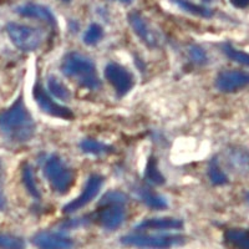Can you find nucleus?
<instances>
[{
	"instance_id": "obj_1",
	"label": "nucleus",
	"mask_w": 249,
	"mask_h": 249,
	"mask_svg": "<svg viewBox=\"0 0 249 249\" xmlns=\"http://www.w3.org/2000/svg\"><path fill=\"white\" fill-rule=\"evenodd\" d=\"M36 124L21 96L6 110L0 111V133L9 141L24 143L35 135Z\"/></svg>"
},
{
	"instance_id": "obj_2",
	"label": "nucleus",
	"mask_w": 249,
	"mask_h": 249,
	"mask_svg": "<svg viewBox=\"0 0 249 249\" xmlns=\"http://www.w3.org/2000/svg\"><path fill=\"white\" fill-rule=\"evenodd\" d=\"M60 70L66 77L75 79L82 88L96 90L100 88V79L96 66L91 59L80 53H69L64 56Z\"/></svg>"
},
{
	"instance_id": "obj_3",
	"label": "nucleus",
	"mask_w": 249,
	"mask_h": 249,
	"mask_svg": "<svg viewBox=\"0 0 249 249\" xmlns=\"http://www.w3.org/2000/svg\"><path fill=\"white\" fill-rule=\"evenodd\" d=\"M44 173L51 188L57 193H66L70 191L75 182V172L59 156H50L44 166Z\"/></svg>"
},
{
	"instance_id": "obj_4",
	"label": "nucleus",
	"mask_w": 249,
	"mask_h": 249,
	"mask_svg": "<svg viewBox=\"0 0 249 249\" xmlns=\"http://www.w3.org/2000/svg\"><path fill=\"white\" fill-rule=\"evenodd\" d=\"M121 243L136 248L167 249L184 244L186 238L179 234H128L121 238Z\"/></svg>"
},
{
	"instance_id": "obj_5",
	"label": "nucleus",
	"mask_w": 249,
	"mask_h": 249,
	"mask_svg": "<svg viewBox=\"0 0 249 249\" xmlns=\"http://www.w3.org/2000/svg\"><path fill=\"white\" fill-rule=\"evenodd\" d=\"M6 33L14 45L21 51H34L43 44V31L19 23H9Z\"/></svg>"
},
{
	"instance_id": "obj_6",
	"label": "nucleus",
	"mask_w": 249,
	"mask_h": 249,
	"mask_svg": "<svg viewBox=\"0 0 249 249\" xmlns=\"http://www.w3.org/2000/svg\"><path fill=\"white\" fill-rule=\"evenodd\" d=\"M95 222L108 231L117 230L126 218L124 203L121 202H100L99 210L93 214Z\"/></svg>"
},
{
	"instance_id": "obj_7",
	"label": "nucleus",
	"mask_w": 249,
	"mask_h": 249,
	"mask_svg": "<svg viewBox=\"0 0 249 249\" xmlns=\"http://www.w3.org/2000/svg\"><path fill=\"white\" fill-rule=\"evenodd\" d=\"M105 77L120 97L124 96L133 88V75L117 62L107 64L105 68Z\"/></svg>"
},
{
	"instance_id": "obj_8",
	"label": "nucleus",
	"mask_w": 249,
	"mask_h": 249,
	"mask_svg": "<svg viewBox=\"0 0 249 249\" xmlns=\"http://www.w3.org/2000/svg\"><path fill=\"white\" fill-rule=\"evenodd\" d=\"M102 183H104V177H101L100 175H91L89 177L88 182L85 184V188L79 195V197H76L75 199H72L71 202H69L64 208H62V212L66 213V214H70V213L77 212L79 210L84 208L86 204L90 203L97 195H99L100 190H101Z\"/></svg>"
},
{
	"instance_id": "obj_9",
	"label": "nucleus",
	"mask_w": 249,
	"mask_h": 249,
	"mask_svg": "<svg viewBox=\"0 0 249 249\" xmlns=\"http://www.w3.org/2000/svg\"><path fill=\"white\" fill-rule=\"evenodd\" d=\"M33 93H34L35 101H36V104L39 105V107L45 113H48L50 116L59 117V119L64 120L74 119V112H72L70 108L65 107V106L59 105L55 100L51 99L50 95L46 92V90L41 85L36 84V85L34 86Z\"/></svg>"
},
{
	"instance_id": "obj_10",
	"label": "nucleus",
	"mask_w": 249,
	"mask_h": 249,
	"mask_svg": "<svg viewBox=\"0 0 249 249\" xmlns=\"http://www.w3.org/2000/svg\"><path fill=\"white\" fill-rule=\"evenodd\" d=\"M249 86V72L242 70H224L217 76L215 88L222 92H235Z\"/></svg>"
},
{
	"instance_id": "obj_11",
	"label": "nucleus",
	"mask_w": 249,
	"mask_h": 249,
	"mask_svg": "<svg viewBox=\"0 0 249 249\" xmlns=\"http://www.w3.org/2000/svg\"><path fill=\"white\" fill-rule=\"evenodd\" d=\"M31 242L37 249H72L74 241L61 233L43 231L31 238Z\"/></svg>"
},
{
	"instance_id": "obj_12",
	"label": "nucleus",
	"mask_w": 249,
	"mask_h": 249,
	"mask_svg": "<svg viewBox=\"0 0 249 249\" xmlns=\"http://www.w3.org/2000/svg\"><path fill=\"white\" fill-rule=\"evenodd\" d=\"M128 23H130L131 28L133 29V31L139 35L140 39L143 41L144 44H147L150 48H153L157 44V39H156L153 31L151 30L150 25L147 24V21L144 20V18L142 17L139 13H130L128 14Z\"/></svg>"
},
{
	"instance_id": "obj_13",
	"label": "nucleus",
	"mask_w": 249,
	"mask_h": 249,
	"mask_svg": "<svg viewBox=\"0 0 249 249\" xmlns=\"http://www.w3.org/2000/svg\"><path fill=\"white\" fill-rule=\"evenodd\" d=\"M17 12L18 14L23 15L25 18H33V19L41 20V21H45V23L50 24L53 26L56 25V20H55L54 14L51 13L50 9H48L44 5H40V4H24V5L19 6L17 9Z\"/></svg>"
},
{
	"instance_id": "obj_14",
	"label": "nucleus",
	"mask_w": 249,
	"mask_h": 249,
	"mask_svg": "<svg viewBox=\"0 0 249 249\" xmlns=\"http://www.w3.org/2000/svg\"><path fill=\"white\" fill-rule=\"evenodd\" d=\"M183 222L176 218H151L141 222L136 227L137 231H167V230H181Z\"/></svg>"
},
{
	"instance_id": "obj_15",
	"label": "nucleus",
	"mask_w": 249,
	"mask_h": 249,
	"mask_svg": "<svg viewBox=\"0 0 249 249\" xmlns=\"http://www.w3.org/2000/svg\"><path fill=\"white\" fill-rule=\"evenodd\" d=\"M227 162L230 164L231 170L239 175H248L249 173V152L239 147H233L227 152Z\"/></svg>"
},
{
	"instance_id": "obj_16",
	"label": "nucleus",
	"mask_w": 249,
	"mask_h": 249,
	"mask_svg": "<svg viewBox=\"0 0 249 249\" xmlns=\"http://www.w3.org/2000/svg\"><path fill=\"white\" fill-rule=\"evenodd\" d=\"M224 242L232 249H249V231L244 228H231L224 233Z\"/></svg>"
},
{
	"instance_id": "obj_17",
	"label": "nucleus",
	"mask_w": 249,
	"mask_h": 249,
	"mask_svg": "<svg viewBox=\"0 0 249 249\" xmlns=\"http://www.w3.org/2000/svg\"><path fill=\"white\" fill-rule=\"evenodd\" d=\"M137 196L143 202L144 204L152 210L156 211H162L166 210L168 207L167 201L164 197H162L161 195L156 193L155 191L151 190V188H144V187H141L140 190H137Z\"/></svg>"
},
{
	"instance_id": "obj_18",
	"label": "nucleus",
	"mask_w": 249,
	"mask_h": 249,
	"mask_svg": "<svg viewBox=\"0 0 249 249\" xmlns=\"http://www.w3.org/2000/svg\"><path fill=\"white\" fill-rule=\"evenodd\" d=\"M48 88L51 95H54L56 99L62 100V101H69L70 100L71 93L69 91V89L56 76H54V75L49 76Z\"/></svg>"
},
{
	"instance_id": "obj_19",
	"label": "nucleus",
	"mask_w": 249,
	"mask_h": 249,
	"mask_svg": "<svg viewBox=\"0 0 249 249\" xmlns=\"http://www.w3.org/2000/svg\"><path fill=\"white\" fill-rule=\"evenodd\" d=\"M173 3H176L177 5L179 6L181 9L186 10L187 13H190V14L197 15V17L201 18H211L212 17V10L206 6L198 5V4H195L190 0H173Z\"/></svg>"
},
{
	"instance_id": "obj_20",
	"label": "nucleus",
	"mask_w": 249,
	"mask_h": 249,
	"mask_svg": "<svg viewBox=\"0 0 249 249\" xmlns=\"http://www.w3.org/2000/svg\"><path fill=\"white\" fill-rule=\"evenodd\" d=\"M21 175H23V182L25 184L26 190L30 193L34 198L39 199L40 198V191L37 188L36 181H35V175L34 171L31 168L30 164L25 163L23 167V171H21Z\"/></svg>"
},
{
	"instance_id": "obj_21",
	"label": "nucleus",
	"mask_w": 249,
	"mask_h": 249,
	"mask_svg": "<svg viewBox=\"0 0 249 249\" xmlns=\"http://www.w3.org/2000/svg\"><path fill=\"white\" fill-rule=\"evenodd\" d=\"M80 148L85 153H90V155H104V153H107L112 150V147L108 146V144L91 139H86L81 141Z\"/></svg>"
},
{
	"instance_id": "obj_22",
	"label": "nucleus",
	"mask_w": 249,
	"mask_h": 249,
	"mask_svg": "<svg viewBox=\"0 0 249 249\" xmlns=\"http://www.w3.org/2000/svg\"><path fill=\"white\" fill-rule=\"evenodd\" d=\"M144 175H146V178L150 183L157 184V186L164 183V177L160 171L159 166H157V161H156L155 157H150V160H148Z\"/></svg>"
},
{
	"instance_id": "obj_23",
	"label": "nucleus",
	"mask_w": 249,
	"mask_h": 249,
	"mask_svg": "<svg viewBox=\"0 0 249 249\" xmlns=\"http://www.w3.org/2000/svg\"><path fill=\"white\" fill-rule=\"evenodd\" d=\"M208 177L214 186H223V184L228 183V177L221 170L217 159H213L208 166Z\"/></svg>"
},
{
	"instance_id": "obj_24",
	"label": "nucleus",
	"mask_w": 249,
	"mask_h": 249,
	"mask_svg": "<svg viewBox=\"0 0 249 249\" xmlns=\"http://www.w3.org/2000/svg\"><path fill=\"white\" fill-rule=\"evenodd\" d=\"M0 249H25L23 238L0 232Z\"/></svg>"
},
{
	"instance_id": "obj_25",
	"label": "nucleus",
	"mask_w": 249,
	"mask_h": 249,
	"mask_svg": "<svg viewBox=\"0 0 249 249\" xmlns=\"http://www.w3.org/2000/svg\"><path fill=\"white\" fill-rule=\"evenodd\" d=\"M224 54L230 57L233 61L238 62V64H242V65L249 66V53H246V51L237 50V49L233 48L230 44H226L223 46Z\"/></svg>"
},
{
	"instance_id": "obj_26",
	"label": "nucleus",
	"mask_w": 249,
	"mask_h": 249,
	"mask_svg": "<svg viewBox=\"0 0 249 249\" xmlns=\"http://www.w3.org/2000/svg\"><path fill=\"white\" fill-rule=\"evenodd\" d=\"M102 36H104V29L99 24L93 23L89 26L85 35H84V43L88 44V45H95L102 39Z\"/></svg>"
},
{
	"instance_id": "obj_27",
	"label": "nucleus",
	"mask_w": 249,
	"mask_h": 249,
	"mask_svg": "<svg viewBox=\"0 0 249 249\" xmlns=\"http://www.w3.org/2000/svg\"><path fill=\"white\" fill-rule=\"evenodd\" d=\"M188 53H190V56L196 64H199V65H203L207 62V54L204 49H202L198 45H191L188 49Z\"/></svg>"
},
{
	"instance_id": "obj_28",
	"label": "nucleus",
	"mask_w": 249,
	"mask_h": 249,
	"mask_svg": "<svg viewBox=\"0 0 249 249\" xmlns=\"http://www.w3.org/2000/svg\"><path fill=\"white\" fill-rule=\"evenodd\" d=\"M6 206L5 193H4V170L3 163L0 160V211H3Z\"/></svg>"
},
{
	"instance_id": "obj_29",
	"label": "nucleus",
	"mask_w": 249,
	"mask_h": 249,
	"mask_svg": "<svg viewBox=\"0 0 249 249\" xmlns=\"http://www.w3.org/2000/svg\"><path fill=\"white\" fill-rule=\"evenodd\" d=\"M230 3L237 9H244L249 6V0H230Z\"/></svg>"
},
{
	"instance_id": "obj_30",
	"label": "nucleus",
	"mask_w": 249,
	"mask_h": 249,
	"mask_svg": "<svg viewBox=\"0 0 249 249\" xmlns=\"http://www.w3.org/2000/svg\"><path fill=\"white\" fill-rule=\"evenodd\" d=\"M120 1H122V3H124V4H130L132 0H120Z\"/></svg>"
},
{
	"instance_id": "obj_31",
	"label": "nucleus",
	"mask_w": 249,
	"mask_h": 249,
	"mask_svg": "<svg viewBox=\"0 0 249 249\" xmlns=\"http://www.w3.org/2000/svg\"><path fill=\"white\" fill-rule=\"evenodd\" d=\"M203 1H207V3H208V1H211V0H203Z\"/></svg>"
},
{
	"instance_id": "obj_32",
	"label": "nucleus",
	"mask_w": 249,
	"mask_h": 249,
	"mask_svg": "<svg viewBox=\"0 0 249 249\" xmlns=\"http://www.w3.org/2000/svg\"><path fill=\"white\" fill-rule=\"evenodd\" d=\"M62 1H70V0H62Z\"/></svg>"
},
{
	"instance_id": "obj_33",
	"label": "nucleus",
	"mask_w": 249,
	"mask_h": 249,
	"mask_svg": "<svg viewBox=\"0 0 249 249\" xmlns=\"http://www.w3.org/2000/svg\"><path fill=\"white\" fill-rule=\"evenodd\" d=\"M248 201H249V195H248Z\"/></svg>"
}]
</instances>
